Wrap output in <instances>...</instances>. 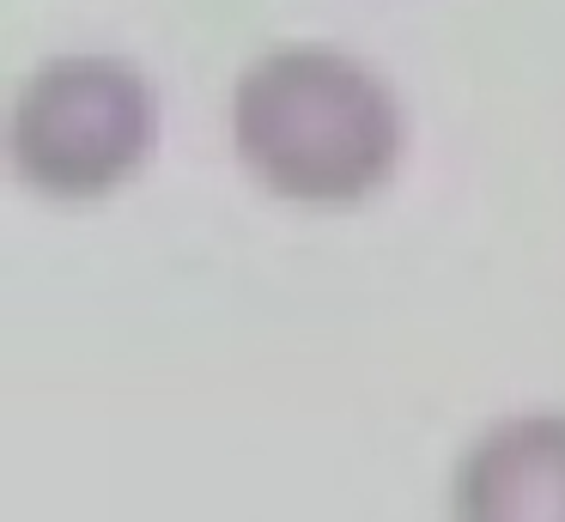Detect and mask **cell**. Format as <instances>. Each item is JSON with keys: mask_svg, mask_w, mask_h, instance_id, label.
<instances>
[{"mask_svg": "<svg viewBox=\"0 0 565 522\" xmlns=\"http://www.w3.org/2000/svg\"><path fill=\"white\" fill-rule=\"evenodd\" d=\"M232 146L280 201L353 206L402 158V104L365 61L329 43L268 49L232 85Z\"/></svg>", "mask_w": 565, "mask_h": 522, "instance_id": "6da1fadb", "label": "cell"}, {"mask_svg": "<svg viewBox=\"0 0 565 522\" xmlns=\"http://www.w3.org/2000/svg\"><path fill=\"white\" fill-rule=\"evenodd\" d=\"M159 146V92L122 55H55L19 85L7 152L50 201L116 194Z\"/></svg>", "mask_w": 565, "mask_h": 522, "instance_id": "7a4b0ae2", "label": "cell"}, {"mask_svg": "<svg viewBox=\"0 0 565 522\" xmlns=\"http://www.w3.org/2000/svg\"><path fill=\"white\" fill-rule=\"evenodd\" d=\"M456 522H565V413H511L468 444Z\"/></svg>", "mask_w": 565, "mask_h": 522, "instance_id": "3957f363", "label": "cell"}]
</instances>
